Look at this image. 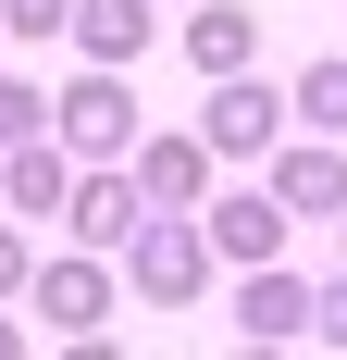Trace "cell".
<instances>
[{
    "label": "cell",
    "instance_id": "1",
    "mask_svg": "<svg viewBox=\"0 0 347 360\" xmlns=\"http://www.w3.org/2000/svg\"><path fill=\"white\" fill-rule=\"evenodd\" d=\"M124 286H137L149 311H186V298L211 286V236H199V212H137V236H124Z\"/></svg>",
    "mask_w": 347,
    "mask_h": 360
},
{
    "label": "cell",
    "instance_id": "2",
    "mask_svg": "<svg viewBox=\"0 0 347 360\" xmlns=\"http://www.w3.org/2000/svg\"><path fill=\"white\" fill-rule=\"evenodd\" d=\"M50 112H63L50 137H63L74 162H124V149H137V87H124V63H87Z\"/></svg>",
    "mask_w": 347,
    "mask_h": 360
},
{
    "label": "cell",
    "instance_id": "3",
    "mask_svg": "<svg viewBox=\"0 0 347 360\" xmlns=\"http://www.w3.org/2000/svg\"><path fill=\"white\" fill-rule=\"evenodd\" d=\"M285 137V87H261V75H211V100H199V149L211 162H261V149Z\"/></svg>",
    "mask_w": 347,
    "mask_h": 360
},
{
    "label": "cell",
    "instance_id": "4",
    "mask_svg": "<svg viewBox=\"0 0 347 360\" xmlns=\"http://www.w3.org/2000/svg\"><path fill=\"white\" fill-rule=\"evenodd\" d=\"M137 174H124V162H74V186H63V224H74V249H124V236H137Z\"/></svg>",
    "mask_w": 347,
    "mask_h": 360
},
{
    "label": "cell",
    "instance_id": "5",
    "mask_svg": "<svg viewBox=\"0 0 347 360\" xmlns=\"http://www.w3.org/2000/svg\"><path fill=\"white\" fill-rule=\"evenodd\" d=\"M25 298H37V323H50V335H100V323H112V274H100V249L37 261V274H25Z\"/></svg>",
    "mask_w": 347,
    "mask_h": 360
},
{
    "label": "cell",
    "instance_id": "6",
    "mask_svg": "<svg viewBox=\"0 0 347 360\" xmlns=\"http://www.w3.org/2000/svg\"><path fill=\"white\" fill-rule=\"evenodd\" d=\"M124 174H137V199H149V212H199V199H211V149H199V137H174V124H162V137L137 124Z\"/></svg>",
    "mask_w": 347,
    "mask_h": 360
},
{
    "label": "cell",
    "instance_id": "7",
    "mask_svg": "<svg viewBox=\"0 0 347 360\" xmlns=\"http://www.w3.org/2000/svg\"><path fill=\"white\" fill-rule=\"evenodd\" d=\"M261 162H273V212H285V224H335V212H347V149H322V137L285 149V137H273Z\"/></svg>",
    "mask_w": 347,
    "mask_h": 360
},
{
    "label": "cell",
    "instance_id": "8",
    "mask_svg": "<svg viewBox=\"0 0 347 360\" xmlns=\"http://www.w3.org/2000/svg\"><path fill=\"white\" fill-rule=\"evenodd\" d=\"M63 186H74V149L63 137H13V149H0V212L63 224Z\"/></svg>",
    "mask_w": 347,
    "mask_h": 360
},
{
    "label": "cell",
    "instance_id": "9",
    "mask_svg": "<svg viewBox=\"0 0 347 360\" xmlns=\"http://www.w3.org/2000/svg\"><path fill=\"white\" fill-rule=\"evenodd\" d=\"M199 236H211V261H285V212H273V186L199 199Z\"/></svg>",
    "mask_w": 347,
    "mask_h": 360
},
{
    "label": "cell",
    "instance_id": "10",
    "mask_svg": "<svg viewBox=\"0 0 347 360\" xmlns=\"http://www.w3.org/2000/svg\"><path fill=\"white\" fill-rule=\"evenodd\" d=\"M236 335H248V348H285V335H310V286H298L285 261H248V286H236Z\"/></svg>",
    "mask_w": 347,
    "mask_h": 360
},
{
    "label": "cell",
    "instance_id": "11",
    "mask_svg": "<svg viewBox=\"0 0 347 360\" xmlns=\"http://www.w3.org/2000/svg\"><path fill=\"white\" fill-rule=\"evenodd\" d=\"M63 37L87 50V63H137L149 37H162V13H149V0H74V13H63Z\"/></svg>",
    "mask_w": 347,
    "mask_h": 360
},
{
    "label": "cell",
    "instance_id": "12",
    "mask_svg": "<svg viewBox=\"0 0 347 360\" xmlns=\"http://www.w3.org/2000/svg\"><path fill=\"white\" fill-rule=\"evenodd\" d=\"M186 63H199V75L261 63V13H248V0H199V13H186Z\"/></svg>",
    "mask_w": 347,
    "mask_h": 360
},
{
    "label": "cell",
    "instance_id": "13",
    "mask_svg": "<svg viewBox=\"0 0 347 360\" xmlns=\"http://www.w3.org/2000/svg\"><path fill=\"white\" fill-rule=\"evenodd\" d=\"M285 124H310V137H347V50H335V63H310L298 87H285Z\"/></svg>",
    "mask_w": 347,
    "mask_h": 360
},
{
    "label": "cell",
    "instance_id": "14",
    "mask_svg": "<svg viewBox=\"0 0 347 360\" xmlns=\"http://www.w3.org/2000/svg\"><path fill=\"white\" fill-rule=\"evenodd\" d=\"M13 137H50V87L37 75H0V149Z\"/></svg>",
    "mask_w": 347,
    "mask_h": 360
},
{
    "label": "cell",
    "instance_id": "15",
    "mask_svg": "<svg viewBox=\"0 0 347 360\" xmlns=\"http://www.w3.org/2000/svg\"><path fill=\"white\" fill-rule=\"evenodd\" d=\"M63 13H74V0H0V37L37 50V37H63Z\"/></svg>",
    "mask_w": 347,
    "mask_h": 360
},
{
    "label": "cell",
    "instance_id": "16",
    "mask_svg": "<svg viewBox=\"0 0 347 360\" xmlns=\"http://www.w3.org/2000/svg\"><path fill=\"white\" fill-rule=\"evenodd\" d=\"M25 274H37V249H25V224L0 212V298H25Z\"/></svg>",
    "mask_w": 347,
    "mask_h": 360
},
{
    "label": "cell",
    "instance_id": "17",
    "mask_svg": "<svg viewBox=\"0 0 347 360\" xmlns=\"http://www.w3.org/2000/svg\"><path fill=\"white\" fill-rule=\"evenodd\" d=\"M310 335H322V348H347V274H335V286H310Z\"/></svg>",
    "mask_w": 347,
    "mask_h": 360
},
{
    "label": "cell",
    "instance_id": "18",
    "mask_svg": "<svg viewBox=\"0 0 347 360\" xmlns=\"http://www.w3.org/2000/svg\"><path fill=\"white\" fill-rule=\"evenodd\" d=\"M13 348H25V323H13V311H0V360H13Z\"/></svg>",
    "mask_w": 347,
    "mask_h": 360
},
{
    "label": "cell",
    "instance_id": "19",
    "mask_svg": "<svg viewBox=\"0 0 347 360\" xmlns=\"http://www.w3.org/2000/svg\"><path fill=\"white\" fill-rule=\"evenodd\" d=\"M335 236H347V212H335Z\"/></svg>",
    "mask_w": 347,
    "mask_h": 360
}]
</instances>
